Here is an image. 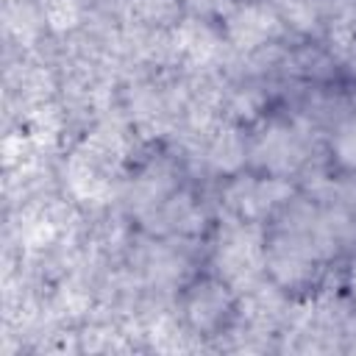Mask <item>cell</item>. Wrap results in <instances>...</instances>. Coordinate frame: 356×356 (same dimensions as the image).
Segmentation results:
<instances>
[{
	"mask_svg": "<svg viewBox=\"0 0 356 356\" xmlns=\"http://www.w3.org/2000/svg\"><path fill=\"white\" fill-rule=\"evenodd\" d=\"M231 317V295L220 281H200L186 295V320L200 334H214Z\"/></svg>",
	"mask_w": 356,
	"mask_h": 356,
	"instance_id": "7a4b0ae2",
	"label": "cell"
},
{
	"mask_svg": "<svg viewBox=\"0 0 356 356\" xmlns=\"http://www.w3.org/2000/svg\"><path fill=\"white\" fill-rule=\"evenodd\" d=\"M353 298H356V270H353Z\"/></svg>",
	"mask_w": 356,
	"mask_h": 356,
	"instance_id": "9c48e42d",
	"label": "cell"
},
{
	"mask_svg": "<svg viewBox=\"0 0 356 356\" xmlns=\"http://www.w3.org/2000/svg\"><path fill=\"white\" fill-rule=\"evenodd\" d=\"M298 145L295 139L286 134V131H273L256 150V156H264V164L273 170V172H286L295 167V161L300 159L298 156Z\"/></svg>",
	"mask_w": 356,
	"mask_h": 356,
	"instance_id": "5b68a950",
	"label": "cell"
},
{
	"mask_svg": "<svg viewBox=\"0 0 356 356\" xmlns=\"http://www.w3.org/2000/svg\"><path fill=\"white\" fill-rule=\"evenodd\" d=\"M178 44L181 50H186L195 61H206L214 50H217V36L209 31V25L197 22V19H189L181 31H178Z\"/></svg>",
	"mask_w": 356,
	"mask_h": 356,
	"instance_id": "8992f818",
	"label": "cell"
},
{
	"mask_svg": "<svg viewBox=\"0 0 356 356\" xmlns=\"http://www.w3.org/2000/svg\"><path fill=\"white\" fill-rule=\"evenodd\" d=\"M278 33V17L264 6H242L228 17V36L236 47H259Z\"/></svg>",
	"mask_w": 356,
	"mask_h": 356,
	"instance_id": "3957f363",
	"label": "cell"
},
{
	"mask_svg": "<svg viewBox=\"0 0 356 356\" xmlns=\"http://www.w3.org/2000/svg\"><path fill=\"white\" fill-rule=\"evenodd\" d=\"M334 156L345 170L356 172V117L339 125L337 139H334Z\"/></svg>",
	"mask_w": 356,
	"mask_h": 356,
	"instance_id": "52a82bcc",
	"label": "cell"
},
{
	"mask_svg": "<svg viewBox=\"0 0 356 356\" xmlns=\"http://www.w3.org/2000/svg\"><path fill=\"white\" fill-rule=\"evenodd\" d=\"M253 245H259V242H253L250 236H245V231L234 234V236L222 245V250H220V264L225 267V275H228L231 281L250 278V275L259 270V267H256L259 250H256Z\"/></svg>",
	"mask_w": 356,
	"mask_h": 356,
	"instance_id": "277c9868",
	"label": "cell"
},
{
	"mask_svg": "<svg viewBox=\"0 0 356 356\" xmlns=\"http://www.w3.org/2000/svg\"><path fill=\"white\" fill-rule=\"evenodd\" d=\"M264 259L281 284H286V286L300 284L314 270L317 245L303 231H284L270 242V250H264Z\"/></svg>",
	"mask_w": 356,
	"mask_h": 356,
	"instance_id": "6da1fadb",
	"label": "cell"
},
{
	"mask_svg": "<svg viewBox=\"0 0 356 356\" xmlns=\"http://www.w3.org/2000/svg\"><path fill=\"white\" fill-rule=\"evenodd\" d=\"M44 19L56 31H67L78 22V6L75 0H44Z\"/></svg>",
	"mask_w": 356,
	"mask_h": 356,
	"instance_id": "ba28073f",
	"label": "cell"
}]
</instances>
